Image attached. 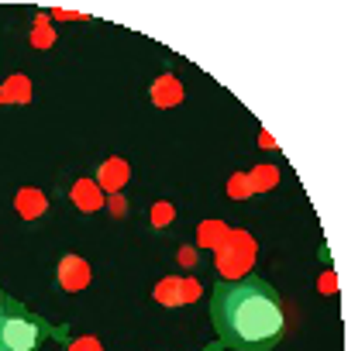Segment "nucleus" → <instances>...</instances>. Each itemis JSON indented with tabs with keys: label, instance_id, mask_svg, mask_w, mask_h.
Here are the masks:
<instances>
[{
	"label": "nucleus",
	"instance_id": "9",
	"mask_svg": "<svg viewBox=\"0 0 348 351\" xmlns=\"http://www.w3.org/2000/svg\"><path fill=\"white\" fill-rule=\"evenodd\" d=\"M14 207H18V214H21L25 221H38V217L45 214L49 200H45V193H38V190H21V193L14 197Z\"/></svg>",
	"mask_w": 348,
	"mask_h": 351
},
{
	"label": "nucleus",
	"instance_id": "8",
	"mask_svg": "<svg viewBox=\"0 0 348 351\" xmlns=\"http://www.w3.org/2000/svg\"><path fill=\"white\" fill-rule=\"evenodd\" d=\"M73 204H76L83 214H93V210H100V207H104V193H100V186H97V183L80 180V183L73 186Z\"/></svg>",
	"mask_w": 348,
	"mask_h": 351
},
{
	"label": "nucleus",
	"instance_id": "3",
	"mask_svg": "<svg viewBox=\"0 0 348 351\" xmlns=\"http://www.w3.org/2000/svg\"><path fill=\"white\" fill-rule=\"evenodd\" d=\"M224 241H218V269L228 276H238L252 265L255 258V241L245 231H224Z\"/></svg>",
	"mask_w": 348,
	"mask_h": 351
},
{
	"label": "nucleus",
	"instance_id": "1",
	"mask_svg": "<svg viewBox=\"0 0 348 351\" xmlns=\"http://www.w3.org/2000/svg\"><path fill=\"white\" fill-rule=\"evenodd\" d=\"M211 320L218 344L207 351H272L286 334V306L279 293L259 279H218L211 296Z\"/></svg>",
	"mask_w": 348,
	"mask_h": 351
},
{
	"label": "nucleus",
	"instance_id": "4",
	"mask_svg": "<svg viewBox=\"0 0 348 351\" xmlns=\"http://www.w3.org/2000/svg\"><path fill=\"white\" fill-rule=\"evenodd\" d=\"M56 282H59L62 289H69V293L86 289V286H90V265H86V258L66 255V258L59 262V269H56Z\"/></svg>",
	"mask_w": 348,
	"mask_h": 351
},
{
	"label": "nucleus",
	"instance_id": "6",
	"mask_svg": "<svg viewBox=\"0 0 348 351\" xmlns=\"http://www.w3.org/2000/svg\"><path fill=\"white\" fill-rule=\"evenodd\" d=\"M124 183H128V162H121V158H107V162L100 165V172H97V186L117 193Z\"/></svg>",
	"mask_w": 348,
	"mask_h": 351
},
{
	"label": "nucleus",
	"instance_id": "2",
	"mask_svg": "<svg viewBox=\"0 0 348 351\" xmlns=\"http://www.w3.org/2000/svg\"><path fill=\"white\" fill-rule=\"evenodd\" d=\"M45 337H66V327H52L45 317L28 313L21 300L0 317V351H38Z\"/></svg>",
	"mask_w": 348,
	"mask_h": 351
},
{
	"label": "nucleus",
	"instance_id": "12",
	"mask_svg": "<svg viewBox=\"0 0 348 351\" xmlns=\"http://www.w3.org/2000/svg\"><path fill=\"white\" fill-rule=\"evenodd\" d=\"M69 351H100V341L97 337H80L69 344Z\"/></svg>",
	"mask_w": 348,
	"mask_h": 351
},
{
	"label": "nucleus",
	"instance_id": "10",
	"mask_svg": "<svg viewBox=\"0 0 348 351\" xmlns=\"http://www.w3.org/2000/svg\"><path fill=\"white\" fill-rule=\"evenodd\" d=\"M32 100V86L25 76H11L8 86L0 90V104H28Z\"/></svg>",
	"mask_w": 348,
	"mask_h": 351
},
{
	"label": "nucleus",
	"instance_id": "5",
	"mask_svg": "<svg viewBox=\"0 0 348 351\" xmlns=\"http://www.w3.org/2000/svg\"><path fill=\"white\" fill-rule=\"evenodd\" d=\"M197 293H200V286L194 282V279H165V282H159L155 286V300L159 303H169V306H176V303H190V300H197Z\"/></svg>",
	"mask_w": 348,
	"mask_h": 351
},
{
	"label": "nucleus",
	"instance_id": "13",
	"mask_svg": "<svg viewBox=\"0 0 348 351\" xmlns=\"http://www.w3.org/2000/svg\"><path fill=\"white\" fill-rule=\"evenodd\" d=\"M14 303H18V300H14V296H8V293H4V289H0V317H4V313H8V310H11V306H14Z\"/></svg>",
	"mask_w": 348,
	"mask_h": 351
},
{
	"label": "nucleus",
	"instance_id": "7",
	"mask_svg": "<svg viewBox=\"0 0 348 351\" xmlns=\"http://www.w3.org/2000/svg\"><path fill=\"white\" fill-rule=\"evenodd\" d=\"M152 100H155V107H176L180 100H183V86L176 83V76H159L155 83H152Z\"/></svg>",
	"mask_w": 348,
	"mask_h": 351
},
{
	"label": "nucleus",
	"instance_id": "11",
	"mask_svg": "<svg viewBox=\"0 0 348 351\" xmlns=\"http://www.w3.org/2000/svg\"><path fill=\"white\" fill-rule=\"evenodd\" d=\"M152 214H155V217H152V224H155V228H162V224H169V221H172V207H169V204H155V210H152Z\"/></svg>",
	"mask_w": 348,
	"mask_h": 351
}]
</instances>
